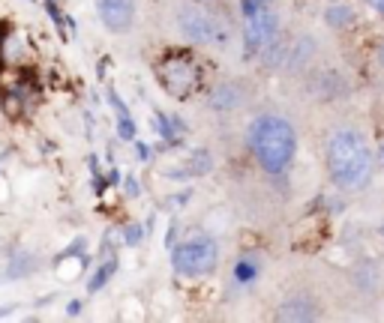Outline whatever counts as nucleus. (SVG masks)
Instances as JSON below:
<instances>
[{
	"label": "nucleus",
	"mask_w": 384,
	"mask_h": 323,
	"mask_svg": "<svg viewBox=\"0 0 384 323\" xmlns=\"http://www.w3.org/2000/svg\"><path fill=\"white\" fill-rule=\"evenodd\" d=\"M249 147L256 153L258 165L267 174L280 177V174L289 171V165L294 159V150H297V132L285 117L280 114H264L252 123L249 129Z\"/></svg>",
	"instance_id": "obj_1"
},
{
	"label": "nucleus",
	"mask_w": 384,
	"mask_h": 323,
	"mask_svg": "<svg viewBox=\"0 0 384 323\" xmlns=\"http://www.w3.org/2000/svg\"><path fill=\"white\" fill-rule=\"evenodd\" d=\"M328 168L333 183L342 189H361L372 174V153L361 132L337 129L328 141Z\"/></svg>",
	"instance_id": "obj_2"
},
{
	"label": "nucleus",
	"mask_w": 384,
	"mask_h": 323,
	"mask_svg": "<svg viewBox=\"0 0 384 323\" xmlns=\"http://www.w3.org/2000/svg\"><path fill=\"white\" fill-rule=\"evenodd\" d=\"M216 261H219V246H216V239H210V237H199V239H190V243L177 246L174 258H171L174 270L181 272V276H190V278L210 272L216 267Z\"/></svg>",
	"instance_id": "obj_3"
},
{
	"label": "nucleus",
	"mask_w": 384,
	"mask_h": 323,
	"mask_svg": "<svg viewBox=\"0 0 384 323\" xmlns=\"http://www.w3.org/2000/svg\"><path fill=\"white\" fill-rule=\"evenodd\" d=\"M273 33H280V19H276L273 12H267L264 6H261L258 12L247 15V27H243V39H247V51H249V54L261 51V45H264L267 39L273 36Z\"/></svg>",
	"instance_id": "obj_4"
},
{
	"label": "nucleus",
	"mask_w": 384,
	"mask_h": 323,
	"mask_svg": "<svg viewBox=\"0 0 384 323\" xmlns=\"http://www.w3.org/2000/svg\"><path fill=\"white\" fill-rule=\"evenodd\" d=\"M181 27H183L186 36L195 39V43L214 45V43H223L225 39V33L216 24V19H210V15H204V12H195V10H183L181 12Z\"/></svg>",
	"instance_id": "obj_5"
},
{
	"label": "nucleus",
	"mask_w": 384,
	"mask_h": 323,
	"mask_svg": "<svg viewBox=\"0 0 384 323\" xmlns=\"http://www.w3.org/2000/svg\"><path fill=\"white\" fill-rule=\"evenodd\" d=\"M100 10V19L109 30L114 33H124L133 27V19H135V0H100L96 3Z\"/></svg>",
	"instance_id": "obj_6"
},
{
	"label": "nucleus",
	"mask_w": 384,
	"mask_h": 323,
	"mask_svg": "<svg viewBox=\"0 0 384 323\" xmlns=\"http://www.w3.org/2000/svg\"><path fill=\"white\" fill-rule=\"evenodd\" d=\"M289 51H291V43H285V39L280 36V33H273L271 39H267L264 45H261V63L271 66V69H276V66L289 63Z\"/></svg>",
	"instance_id": "obj_7"
},
{
	"label": "nucleus",
	"mask_w": 384,
	"mask_h": 323,
	"mask_svg": "<svg viewBox=\"0 0 384 323\" xmlns=\"http://www.w3.org/2000/svg\"><path fill=\"white\" fill-rule=\"evenodd\" d=\"M315 318H318V309L313 300H289L276 311V320H315Z\"/></svg>",
	"instance_id": "obj_8"
},
{
	"label": "nucleus",
	"mask_w": 384,
	"mask_h": 323,
	"mask_svg": "<svg viewBox=\"0 0 384 323\" xmlns=\"http://www.w3.org/2000/svg\"><path fill=\"white\" fill-rule=\"evenodd\" d=\"M324 19H328L330 27L342 30V27H351V24H354V10H348V6H330V10L324 12Z\"/></svg>",
	"instance_id": "obj_9"
},
{
	"label": "nucleus",
	"mask_w": 384,
	"mask_h": 323,
	"mask_svg": "<svg viewBox=\"0 0 384 323\" xmlns=\"http://www.w3.org/2000/svg\"><path fill=\"white\" fill-rule=\"evenodd\" d=\"M238 90L234 87H219L214 96H210V102H214V108H223V111H228V108H234L238 105Z\"/></svg>",
	"instance_id": "obj_10"
},
{
	"label": "nucleus",
	"mask_w": 384,
	"mask_h": 323,
	"mask_svg": "<svg viewBox=\"0 0 384 323\" xmlns=\"http://www.w3.org/2000/svg\"><path fill=\"white\" fill-rule=\"evenodd\" d=\"M114 270H117V261H109V263H102V267L93 272V278H91V285H87V291H91V294H96V291H100V287H105V281H109V278L114 276Z\"/></svg>",
	"instance_id": "obj_11"
},
{
	"label": "nucleus",
	"mask_w": 384,
	"mask_h": 323,
	"mask_svg": "<svg viewBox=\"0 0 384 323\" xmlns=\"http://www.w3.org/2000/svg\"><path fill=\"white\" fill-rule=\"evenodd\" d=\"M34 267H36V263H34V258H30V254H15L12 263H10V276H12V278L27 276V272L34 270Z\"/></svg>",
	"instance_id": "obj_12"
},
{
	"label": "nucleus",
	"mask_w": 384,
	"mask_h": 323,
	"mask_svg": "<svg viewBox=\"0 0 384 323\" xmlns=\"http://www.w3.org/2000/svg\"><path fill=\"white\" fill-rule=\"evenodd\" d=\"M117 132H120V138H126V141H133V138H135V123L129 120V114H120Z\"/></svg>",
	"instance_id": "obj_13"
},
{
	"label": "nucleus",
	"mask_w": 384,
	"mask_h": 323,
	"mask_svg": "<svg viewBox=\"0 0 384 323\" xmlns=\"http://www.w3.org/2000/svg\"><path fill=\"white\" fill-rule=\"evenodd\" d=\"M234 276H238V281H252L256 278V267H252L249 261H240L238 267H234Z\"/></svg>",
	"instance_id": "obj_14"
},
{
	"label": "nucleus",
	"mask_w": 384,
	"mask_h": 323,
	"mask_svg": "<svg viewBox=\"0 0 384 323\" xmlns=\"http://www.w3.org/2000/svg\"><path fill=\"white\" fill-rule=\"evenodd\" d=\"M3 48H6V30L0 24V69H3Z\"/></svg>",
	"instance_id": "obj_15"
},
{
	"label": "nucleus",
	"mask_w": 384,
	"mask_h": 323,
	"mask_svg": "<svg viewBox=\"0 0 384 323\" xmlns=\"http://www.w3.org/2000/svg\"><path fill=\"white\" fill-rule=\"evenodd\" d=\"M78 311H81V302H78V300H72V302L67 305V314H69V318H76Z\"/></svg>",
	"instance_id": "obj_16"
},
{
	"label": "nucleus",
	"mask_w": 384,
	"mask_h": 323,
	"mask_svg": "<svg viewBox=\"0 0 384 323\" xmlns=\"http://www.w3.org/2000/svg\"><path fill=\"white\" fill-rule=\"evenodd\" d=\"M366 3H370V6H372V10L379 12V15H384V0H366Z\"/></svg>",
	"instance_id": "obj_17"
},
{
	"label": "nucleus",
	"mask_w": 384,
	"mask_h": 323,
	"mask_svg": "<svg viewBox=\"0 0 384 323\" xmlns=\"http://www.w3.org/2000/svg\"><path fill=\"white\" fill-rule=\"evenodd\" d=\"M256 3H258V6H264V3H271V0H256Z\"/></svg>",
	"instance_id": "obj_18"
},
{
	"label": "nucleus",
	"mask_w": 384,
	"mask_h": 323,
	"mask_svg": "<svg viewBox=\"0 0 384 323\" xmlns=\"http://www.w3.org/2000/svg\"><path fill=\"white\" fill-rule=\"evenodd\" d=\"M381 66H384V45H381Z\"/></svg>",
	"instance_id": "obj_19"
},
{
	"label": "nucleus",
	"mask_w": 384,
	"mask_h": 323,
	"mask_svg": "<svg viewBox=\"0 0 384 323\" xmlns=\"http://www.w3.org/2000/svg\"><path fill=\"white\" fill-rule=\"evenodd\" d=\"M201 3H207V0H201Z\"/></svg>",
	"instance_id": "obj_20"
}]
</instances>
